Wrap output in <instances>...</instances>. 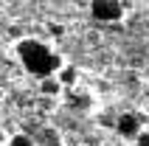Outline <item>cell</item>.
Returning a JSON list of instances; mask_svg holds the SVG:
<instances>
[{"label":"cell","instance_id":"1","mask_svg":"<svg viewBox=\"0 0 149 146\" xmlns=\"http://www.w3.org/2000/svg\"><path fill=\"white\" fill-rule=\"evenodd\" d=\"M17 56H20V62H23L25 70L31 73V76H37L40 81L56 76L59 67L65 65L56 51H51L42 40H34V37L17 42Z\"/></svg>","mask_w":149,"mask_h":146},{"label":"cell","instance_id":"2","mask_svg":"<svg viewBox=\"0 0 149 146\" xmlns=\"http://www.w3.org/2000/svg\"><path fill=\"white\" fill-rule=\"evenodd\" d=\"M90 14H93L96 23H118L124 17V6L118 0H93Z\"/></svg>","mask_w":149,"mask_h":146},{"label":"cell","instance_id":"3","mask_svg":"<svg viewBox=\"0 0 149 146\" xmlns=\"http://www.w3.org/2000/svg\"><path fill=\"white\" fill-rule=\"evenodd\" d=\"M141 118L135 113H121L116 118V132L121 135V138H127V140H135L138 135H141Z\"/></svg>","mask_w":149,"mask_h":146},{"label":"cell","instance_id":"4","mask_svg":"<svg viewBox=\"0 0 149 146\" xmlns=\"http://www.w3.org/2000/svg\"><path fill=\"white\" fill-rule=\"evenodd\" d=\"M34 140H37V146H62V135H59V129H54V127H42V129L34 135Z\"/></svg>","mask_w":149,"mask_h":146},{"label":"cell","instance_id":"5","mask_svg":"<svg viewBox=\"0 0 149 146\" xmlns=\"http://www.w3.org/2000/svg\"><path fill=\"white\" fill-rule=\"evenodd\" d=\"M56 81L62 84V90L65 87H76V84H79V67L76 65H62L59 73H56Z\"/></svg>","mask_w":149,"mask_h":146},{"label":"cell","instance_id":"6","mask_svg":"<svg viewBox=\"0 0 149 146\" xmlns=\"http://www.w3.org/2000/svg\"><path fill=\"white\" fill-rule=\"evenodd\" d=\"M40 93H42V96H59V93H62V84L56 81V76L42 79V81H40Z\"/></svg>","mask_w":149,"mask_h":146},{"label":"cell","instance_id":"7","mask_svg":"<svg viewBox=\"0 0 149 146\" xmlns=\"http://www.w3.org/2000/svg\"><path fill=\"white\" fill-rule=\"evenodd\" d=\"M8 146H37V140H34V135H28V132H14V135L8 138Z\"/></svg>","mask_w":149,"mask_h":146},{"label":"cell","instance_id":"8","mask_svg":"<svg viewBox=\"0 0 149 146\" xmlns=\"http://www.w3.org/2000/svg\"><path fill=\"white\" fill-rule=\"evenodd\" d=\"M135 146H149V129H141V135L135 138Z\"/></svg>","mask_w":149,"mask_h":146},{"label":"cell","instance_id":"9","mask_svg":"<svg viewBox=\"0 0 149 146\" xmlns=\"http://www.w3.org/2000/svg\"><path fill=\"white\" fill-rule=\"evenodd\" d=\"M0 101H3V90H0Z\"/></svg>","mask_w":149,"mask_h":146},{"label":"cell","instance_id":"10","mask_svg":"<svg viewBox=\"0 0 149 146\" xmlns=\"http://www.w3.org/2000/svg\"><path fill=\"white\" fill-rule=\"evenodd\" d=\"M0 143H3V132H0Z\"/></svg>","mask_w":149,"mask_h":146}]
</instances>
